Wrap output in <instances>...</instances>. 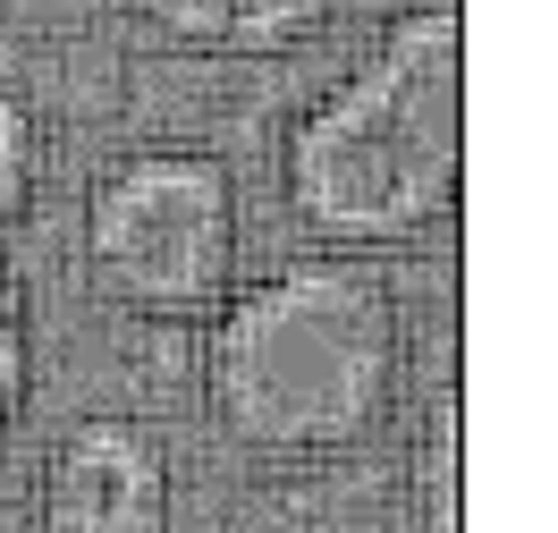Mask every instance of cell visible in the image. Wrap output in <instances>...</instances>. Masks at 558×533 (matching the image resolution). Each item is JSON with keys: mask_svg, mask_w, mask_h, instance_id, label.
I'll list each match as a JSON object with an SVG mask.
<instances>
[{"mask_svg": "<svg viewBox=\"0 0 558 533\" xmlns=\"http://www.w3.org/2000/svg\"><path fill=\"white\" fill-rule=\"evenodd\" d=\"M238 186L211 153H128L85 195V263L110 296L178 314L229 280Z\"/></svg>", "mask_w": 558, "mask_h": 533, "instance_id": "cell-3", "label": "cell"}, {"mask_svg": "<svg viewBox=\"0 0 558 533\" xmlns=\"http://www.w3.org/2000/svg\"><path fill=\"white\" fill-rule=\"evenodd\" d=\"M457 449H465V407H457V390H440L432 415H423V440H415V525L423 533H465Z\"/></svg>", "mask_w": 558, "mask_h": 533, "instance_id": "cell-6", "label": "cell"}, {"mask_svg": "<svg viewBox=\"0 0 558 533\" xmlns=\"http://www.w3.org/2000/svg\"><path fill=\"white\" fill-rule=\"evenodd\" d=\"M339 0H136V17H153L170 43L195 51H279V43L314 35Z\"/></svg>", "mask_w": 558, "mask_h": 533, "instance_id": "cell-5", "label": "cell"}, {"mask_svg": "<svg viewBox=\"0 0 558 533\" xmlns=\"http://www.w3.org/2000/svg\"><path fill=\"white\" fill-rule=\"evenodd\" d=\"M465 178V17L423 0L288 128V204L322 238H415Z\"/></svg>", "mask_w": 558, "mask_h": 533, "instance_id": "cell-1", "label": "cell"}, {"mask_svg": "<svg viewBox=\"0 0 558 533\" xmlns=\"http://www.w3.org/2000/svg\"><path fill=\"white\" fill-rule=\"evenodd\" d=\"M35 170H43V128H35V110H26V94L0 85V220L26 213Z\"/></svg>", "mask_w": 558, "mask_h": 533, "instance_id": "cell-7", "label": "cell"}, {"mask_svg": "<svg viewBox=\"0 0 558 533\" xmlns=\"http://www.w3.org/2000/svg\"><path fill=\"white\" fill-rule=\"evenodd\" d=\"M43 533H170V465L119 415H85L43 458Z\"/></svg>", "mask_w": 558, "mask_h": 533, "instance_id": "cell-4", "label": "cell"}, {"mask_svg": "<svg viewBox=\"0 0 558 533\" xmlns=\"http://www.w3.org/2000/svg\"><path fill=\"white\" fill-rule=\"evenodd\" d=\"M398 381V305L364 263H288L238 288L204 339L211 415L245 449H348Z\"/></svg>", "mask_w": 558, "mask_h": 533, "instance_id": "cell-2", "label": "cell"}, {"mask_svg": "<svg viewBox=\"0 0 558 533\" xmlns=\"http://www.w3.org/2000/svg\"><path fill=\"white\" fill-rule=\"evenodd\" d=\"M26 288H17V271L0 263V432L17 424V407H26Z\"/></svg>", "mask_w": 558, "mask_h": 533, "instance_id": "cell-8", "label": "cell"}]
</instances>
